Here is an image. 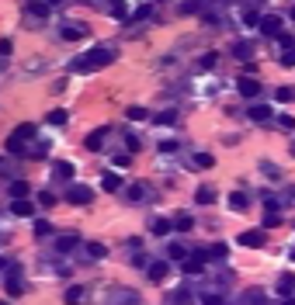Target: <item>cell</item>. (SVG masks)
<instances>
[{"mask_svg":"<svg viewBox=\"0 0 295 305\" xmlns=\"http://www.w3.org/2000/svg\"><path fill=\"white\" fill-rule=\"evenodd\" d=\"M195 201H198V205H212V201H216V191H212V187H198V191H195Z\"/></svg>","mask_w":295,"mask_h":305,"instance_id":"obj_23","label":"cell"},{"mask_svg":"<svg viewBox=\"0 0 295 305\" xmlns=\"http://www.w3.org/2000/svg\"><path fill=\"white\" fill-rule=\"evenodd\" d=\"M0 166H3V156H0Z\"/></svg>","mask_w":295,"mask_h":305,"instance_id":"obj_52","label":"cell"},{"mask_svg":"<svg viewBox=\"0 0 295 305\" xmlns=\"http://www.w3.org/2000/svg\"><path fill=\"white\" fill-rule=\"evenodd\" d=\"M278 42H282V49H295V38H292V35H285V31L278 35Z\"/></svg>","mask_w":295,"mask_h":305,"instance_id":"obj_42","label":"cell"},{"mask_svg":"<svg viewBox=\"0 0 295 305\" xmlns=\"http://www.w3.org/2000/svg\"><path fill=\"white\" fill-rule=\"evenodd\" d=\"M264 226H268V229L282 226V215H278V212H264Z\"/></svg>","mask_w":295,"mask_h":305,"instance_id":"obj_34","label":"cell"},{"mask_svg":"<svg viewBox=\"0 0 295 305\" xmlns=\"http://www.w3.org/2000/svg\"><path fill=\"white\" fill-rule=\"evenodd\" d=\"M243 21H247L250 28H257V24H261V14H254V10H247V14H243Z\"/></svg>","mask_w":295,"mask_h":305,"instance_id":"obj_38","label":"cell"},{"mask_svg":"<svg viewBox=\"0 0 295 305\" xmlns=\"http://www.w3.org/2000/svg\"><path fill=\"white\" fill-rule=\"evenodd\" d=\"M292 260H295V250H292Z\"/></svg>","mask_w":295,"mask_h":305,"instance_id":"obj_53","label":"cell"},{"mask_svg":"<svg viewBox=\"0 0 295 305\" xmlns=\"http://www.w3.org/2000/svg\"><path fill=\"white\" fill-rule=\"evenodd\" d=\"M45 152H49V139H42V143H35V146L28 150V156H35V159H38V156H45Z\"/></svg>","mask_w":295,"mask_h":305,"instance_id":"obj_29","label":"cell"},{"mask_svg":"<svg viewBox=\"0 0 295 305\" xmlns=\"http://www.w3.org/2000/svg\"><path fill=\"white\" fill-rule=\"evenodd\" d=\"M35 132H38V129H35L31 122H24V125H17V129L10 132V139H17V143H24V146H28V139H35Z\"/></svg>","mask_w":295,"mask_h":305,"instance_id":"obj_13","label":"cell"},{"mask_svg":"<svg viewBox=\"0 0 295 305\" xmlns=\"http://www.w3.org/2000/svg\"><path fill=\"white\" fill-rule=\"evenodd\" d=\"M125 118H132V122H143V118H146V108H139V104H132V108L125 111Z\"/></svg>","mask_w":295,"mask_h":305,"instance_id":"obj_30","label":"cell"},{"mask_svg":"<svg viewBox=\"0 0 295 305\" xmlns=\"http://www.w3.org/2000/svg\"><path fill=\"white\" fill-rule=\"evenodd\" d=\"M292 17H295V7H292Z\"/></svg>","mask_w":295,"mask_h":305,"instance_id":"obj_54","label":"cell"},{"mask_svg":"<svg viewBox=\"0 0 295 305\" xmlns=\"http://www.w3.org/2000/svg\"><path fill=\"white\" fill-rule=\"evenodd\" d=\"M156 122H160V125H174V122H177V115H174V111H160V115H156Z\"/></svg>","mask_w":295,"mask_h":305,"instance_id":"obj_35","label":"cell"},{"mask_svg":"<svg viewBox=\"0 0 295 305\" xmlns=\"http://www.w3.org/2000/svg\"><path fill=\"white\" fill-rule=\"evenodd\" d=\"M52 173H56L59 180H73L76 166H73V163H70V159H56V163H52Z\"/></svg>","mask_w":295,"mask_h":305,"instance_id":"obj_12","label":"cell"},{"mask_svg":"<svg viewBox=\"0 0 295 305\" xmlns=\"http://www.w3.org/2000/svg\"><path fill=\"white\" fill-rule=\"evenodd\" d=\"M125 198H129L132 205H143L149 198V184H132V187H125Z\"/></svg>","mask_w":295,"mask_h":305,"instance_id":"obj_8","label":"cell"},{"mask_svg":"<svg viewBox=\"0 0 295 305\" xmlns=\"http://www.w3.org/2000/svg\"><path fill=\"white\" fill-rule=\"evenodd\" d=\"M167 260H153V264H146V278L153 281V285H160V281H167Z\"/></svg>","mask_w":295,"mask_h":305,"instance_id":"obj_6","label":"cell"},{"mask_svg":"<svg viewBox=\"0 0 295 305\" xmlns=\"http://www.w3.org/2000/svg\"><path fill=\"white\" fill-rule=\"evenodd\" d=\"M45 232H52L49 222H35V236H45Z\"/></svg>","mask_w":295,"mask_h":305,"instance_id":"obj_44","label":"cell"},{"mask_svg":"<svg viewBox=\"0 0 295 305\" xmlns=\"http://www.w3.org/2000/svg\"><path fill=\"white\" fill-rule=\"evenodd\" d=\"M233 56L250 63V56H254V45H250V42H236V45H233Z\"/></svg>","mask_w":295,"mask_h":305,"instance_id":"obj_20","label":"cell"},{"mask_svg":"<svg viewBox=\"0 0 295 305\" xmlns=\"http://www.w3.org/2000/svg\"><path fill=\"white\" fill-rule=\"evenodd\" d=\"M271 115H275V111H271L268 104H254V108L247 111V118H250V122H257V125H264V122H271Z\"/></svg>","mask_w":295,"mask_h":305,"instance_id":"obj_10","label":"cell"},{"mask_svg":"<svg viewBox=\"0 0 295 305\" xmlns=\"http://www.w3.org/2000/svg\"><path fill=\"white\" fill-rule=\"evenodd\" d=\"M10 194H14V198H24V194H28V184H24V180H14V184H10Z\"/></svg>","mask_w":295,"mask_h":305,"instance_id":"obj_33","label":"cell"},{"mask_svg":"<svg viewBox=\"0 0 295 305\" xmlns=\"http://www.w3.org/2000/svg\"><path fill=\"white\" fill-rule=\"evenodd\" d=\"M52 201H56V198H52V194H49V191H42V194H38V205H45V208H49V205H52Z\"/></svg>","mask_w":295,"mask_h":305,"instance_id":"obj_46","label":"cell"},{"mask_svg":"<svg viewBox=\"0 0 295 305\" xmlns=\"http://www.w3.org/2000/svg\"><path fill=\"white\" fill-rule=\"evenodd\" d=\"M202 305H222V295H205Z\"/></svg>","mask_w":295,"mask_h":305,"instance_id":"obj_47","label":"cell"},{"mask_svg":"<svg viewBox=\"0 0 295 305\" xmlns=\"http://www.w3.org/2000/svg\"><path fill=\"white\" fill-rule=\"evenodd\" d=\"M76 246H80V236H76V232H63V236L56 239V250H59V253H73Z\"/></svg>","mask_w":295,"mask_h":305,"instance_id":"obj_9","label":"cell"},{"mask_svg":"<svg viewBox=\"0 0 295 305\" xmlns=\"http://www.w3.org/2000/svg\"><path fill=\"white\" fill-rule=\"evenodd\" d=\"M174 229V222H167V219H149V232L153 236H167Z\"/></svg>","mask_w":295,"mask_h":305,"instance_id":"obj_18","label":"cell"},{"mask_svg":"<svg viewBox=\"0 0 295 305\" xmlns=\"http://www.w3.org/2000/svg\"><path fill=\"white\" fill-rule=\"evenodd\" d=\"M28 14H31V17H49V3L31 0V3H28Z\"/></svg>","mask_w":295,"mask_h":305,"instance_id":"obj_22","label":"cell"},{"mask_svg":"<svg viewBox=\"0 0 295 305\" xmlns=\"http://www.w3.org/2000/svg\"><path fill=\"white\" fill-rule=\"evenodd\" d=\"M10 49H14V45H10V38H0V59H7V56H10Z\"/></svg>","mask_w":295,"mask_h":305,"instance_id":"obj_41","label":"cell"},{"mask_svg":"<svg viewBox=\"0 0 295 305\" xmlns=\"http://www.w3.org/2000/svg\"><path fill=\"white\" fill-rule=\"evenodd\" d=\"M45 3H49V7H56V3H63V0H45Z\"/></svg>","mask_w":295,"mask_h":305,"instance_id":"obj_49","label":"cell"},{"mask_svg":"<svg viewBox=\"0 0 295 305\" xmlns=\"http://www.w3.org/2000/svg\"><path fill=\"white\" fill-rule=\"evenodd\" d=\"M101 187H104V191H122V177H118V173H104V177H101Z\"/></svg>","mask_w":295,"mask_h":305,"instance_id":"obj_21","label":"cell"},{"mask_svg":"<svg viewBox=\"0 0 295 305\" xmlns=\"http://www.w3.org/2000/svg\"><path fill=\"white\" fill-rule=\"evenodd\" d=\"M275 97H278L282 104H289V101L295 97V90H292V87H278V90H275Z\"/></svg>","mask_w":295,"mask_h":305,"instance_id":"obj_31","label":"cell"},{"mask_svg":"<svg viewBox=\"0 0 295 305\" xmlns=\"http://www.w3.org/2000/svg\"><path fill=\"white\" fill-rule=\"evenodd\" d=\"M261 170H264V173H268V177H282V170H278V166H275V163H268V159H264V163H261Z\"/></svg>","mask_w":295,"mask_h":305,"instance_id":"obj_36","label":"cell"},{"mask_svg":"<svg viewBox=\"0 0 295 305\" xmlns=\"http://www.w3.org/2000/svg\"><path fill=\"white\" fill-rule=\"evenodd\" d=\"M198 257L209 264V260H226L229 257V246L226 243H216V246H209V250H198Z\"/></svg>","mask_w":295,"mask_h":305,"instance_id":"obj_7","label":"cell"},{"mask_svg":"<svg viewBox=\"0 0 295 305\" xmlns=\"http://www.w3.org/2000/svg\"><path fill=\"white\" fill-rule=\"evenodd\" d=\"M167 250H170V260H181V264H184V260L191 257V250H184L181 243H174V246H167Z\"/></svg>","mask_w":295,"mask_h":305,"instance_id":"obj_25","label":"cell"},{"mask_svg":"<svg viewBox=\"0 0 295 305\" xmlns=\"http://www.w3.org/2000/svg\"><path fill=\"white\" fill-rule=\"evenodd\" d=\"M49 122H52V125H66V111H52Z\"/></svg>","mask_w":295,"mask_h":305,"instance_id":"obj_39","label":"cell"},{"mask_svg":"<svg viewBox=\"0 0 295 305\" xmlns=\"http://www.w3.org/2000/svg\"><path fill=\"white\" fill-rule=\"evenodd\" d=\"M111 305H143V299H139V292L115 288V292H111Z\"/></svg>","mask_w":295,"mask_h":305,"instance_id":"obj_4","label":"cell"},{"mask_svg":"<svg viewBox=\"0 0 295 305\" xmlns=\"http://www.w3.org/2000/svg\"><path fill=\"white\" fill-rule=\"evenodd\" d=\"M236 90H240V97H250V101H254V97L261 94V80H254V76H240V80H236Z\"/></svg>","mask_w":295,"mask_h":305,"instance_id":"obj_3","label":"cell"},{"mask_svg":"<svg viewBox=\"0 0 295 305\" xmlns=\"http://www.w3.org/2000/svg\"><path fill=\"white\" fill-rule=\"evenodd\" d=\"M257 28H261L268 38H278V35H282V17H278V14H268V17H261Z\"/></svg>","mask_w":295,"mask_h":305,"instance_id":"obj_5","label":"cell"},{"mask_svg":"<svg viewBox=\"0 0 295 305\" xmlns=\"http://www.w3.org/2000/svg\"><path fill=\"white\" fill-rule=\"evenodd\" d=\"M7 295H24V281L21 278H7Z\"/></svg>","mask_w":295,"mask_h":305,"instance_id":"obj_26","label":"cell"},{"mask_svg":"<svg viewBox=\"0 0 295 305\" xmlns=\"http://www.w3.org/2000/svg\"><path fill=\"white\" fill-rule=\"evenodd\" d=\"M66 201H70V205H90V201H94V191H90L87 184H70Z\"/></svg>","mask_w":295,"mask_h":305,"instance_id":"obj_2","label":"cell"},{"mask_svg":"<svg viewBox=\"0 0 295 305\" xmlns=\"http://www.w3.org/2000/svg\"><path fill=\"white\" fill-rule=\"evenodd\" d=\"M108 132H111L108 125H101V129H94V132L87 136V150H90V152H97V150H101V146H104V136H108Z\"/></svg>","mask_w":295,"mask_h":305,"instance_id":"obj_11","label":"cell"},{"mask_svg":"<svg viewBox=\"0 0 295 305\" xmlns=\"http://www.w3.org/2000/svg\"><path fill=\"white\" fill-rule=\"evenodd\" d=\"M240 246H264V232H261V229H247V232H240Z\"/></svg>","mask_w":295,"mask_h":305,"instance_id":"obj_15","label":"cell"},{"mask_svg":"<svg viewBox=\"0 0 295 305\" xmlns=\"http://www.w3.org/2000/svg\"><path fill=\"white\" fill-rule=\"evenodd\" d=\"M191 226H195V219H191V215H177V219H174V229H177V232H188Z\"/></svg>","mask_w":295,"mask_h":305,"instance_id":"obj_27","label":"cell"},{"mask_svg":"<svg viewBox=\"0 0 295 305\" xmlns=\"http://www.w3.org/2000/svg\"><path fill=\"white\" fill-rule=\"evenodd\" d=\"M83 299H87V292H83L80 285L66 288V295H63V302H66V305H83Z\"/></svg>","mask_w":295,"mask_h":305,"instance_id":"obj_16","label":"cell"},{"mask_svg":"<svg viewBox=\"0 0 295 305\" xmlns=\"http://www.w3.org/2000/svg\"><path fill=\"white\" fill-rule=\"evenodd\" d=\"M282 305H295V302H292V299H289V302H282Z\"/></svg>","mask_w":295,"mask_h":305,"instance_id":"obj_50","label":"cell"},{"mask_svg":"<svg viewBox=\"0 0 295 305\" xmlns=\"http://www.w3.org/2000/svg\"><path fill=\"white\" fill-rule=\"evenodd\" d=\"M0 305H7V302H0Z\"/></svg>","mask_w":295,"mask_h":305,"instance_id":"obj_55","label":"cell"},{"mask_svg":"<svg viewBox=\"0 0 295 305\" xmlns=\"http://www.w3.org/2000/svg\"><path fill=\"white\" fill-rule=\"evenodd\" d=\"M191 163H195V170H212V166H216V156H212V152H195Z\"/></svg>","mask_w":295,"mask_h":305,"instance_id":"obj_17","label":"cell"},{"mask_svg":"<svg viewBox=\"0 0 295 305\" xmlns=\"http://www.w3.org/2000/svg\"><path fill=\"white\" fill-rule=\"evenodd\" d=\"M229 208H233V212H243V208H247V194H240V191H236V194L229 198Z\"/></svg>","mask_w":295,"mask_h":305,"instance_id":"obj_28","label":"cell"},{"mask_svg":"<svg viewBox=\"0 0 295 305\" xmlns=\"http://www.w3.org/2000/svg\"><path fill=\"white\" fill-rule=\"evenodd\" d=\"M160 150H163V152H174V150H177V143H174V139H167V143H160Z\"/></svg>","mask_w":295,"mask_h":305,"instance_id":"obj_48","label":"cell"},{"mask_svg":"<svg viewBox=\"0 0 295 305\" xmlns=\"http://www.w3.org/2000/svg\"><path fill=\"white\" fill-rule=\"evenodd\" d=\"M108 250H104V243H87V260H101Z\"/></svg>","mask_w":295,"mask_h":305,"instance_id":"obj_24","label":"cell"},{"mask_svg":"<svg viewBox=\"0 0 295 305\" xmlns=\"http://www.w3.org/2000/svg\"><path fill=\"white\" fill-rule=\"evenodd\" d=\"M31 212H35V205H31L28 198H14V201H10V215H21V219H28Z\"/></svg>","mask_w":295,"mask_h":305,"instance_id":"obj_14","label":"cell"},{"mask_svg":"<svg viewBox=\"0 0 295 305\" xmlns=\"http://www.w3.org/2000/svg\"><path fill=\"white\" fill-rule=\"evenodd\" d=\"M282 66H289V70L295 66V49H285V56H282Z\"/></svg>","mask_w":295,"mask_h":305,"instance_id":"obj_37","label":"cell"},{"mask_svg":"<svg viewBox=\"0 0 295 305\" xmlns=\"http://www.w3.org/2000/svg\"><path fill=\"white\" fill-rule=\"evenodd\" d=\"M278 125H282V129H289V132H292V129H295V118H292V115H282V118H278Z\"/></svg>","mask_w":295,"mask_h":305,"instance_id":"obj_43","label":"cell"},{"mask_svg":"<svg viewBox=\"0 0 295 305\" xmlns=\"http://www.w3.org/2000/svg\"><path fill=\"white\" fill-rule=\"evenodd\" d=\"M198 66H202V70H212V66H216V52H212V56H205Z\"/></svg>","mask_w":295,"mask_h":305,"instance_id":"obj_45","label":"cell"},{"mask_svg":"<svg viewBox=\"0 0 295 305\" xmlns=\"http://www.w3.org/2000/svg\"><path fill=\"white\" fill-rule=\"evenodd\" d=\"M115 59V49H108V45H94L87 56H80L73 63V70L76 73H90V70H101V66H108Z\"/></svg>","mask_w":295,"mask_h":305,"instance_id":"obj_1","label":"cell"},{"mask_svg":"<svg viewBox=\"0 0 295 305\" xmlns=\"http://www.w3.org/2000/svg\"><path fill=\"white\" fill-rule=\"evenodd\" d=\"M83 31H87V28H83V24H73V21H66V24H63V38H83Z\"/></svg>","mask_w":295,"mask_h":305,"instance_id":"obj_19","label":"cell"},{"mask_svg":"<svg viewBox=\"0 0 295 305\" xmlns=\"http://www.w3.org/2000/svg\"><path fill=\"white\" fill-rule=\"evenodd\" d=\"M278 292H282V295H292V278H282V281H278Z\"/></svg>","mask_w":295,"mask_h":305,"instance_id":"obj_40","label":"cell"},{"mask_svg":"<svg viewBox=\"0 0 295 305\" xmlns=\"http://www.w3.org/2000/svg\"><path fill=\"white\" fill-rule=\"evenodd\" d=\"M7 152H17V156H24V152H28V146H24V143H17V139H7Z\"/></svg>","mask_w":295,"mask_h":305,"instance_id":"obj_32","label":"cell"},{"mask_svg":"<svg viewBox=\"0 0 295 305\" xmlns=\"http://www.w3.org/2000/svg\"><path fill=\"white\" fill-rule=\"evenodd\" d=\"M292 156H295V139H292Z\"/></svg>","mask_w":295,"mask_h":305,"instance_id":"obj_51","label":"cell"}]
</instances>
